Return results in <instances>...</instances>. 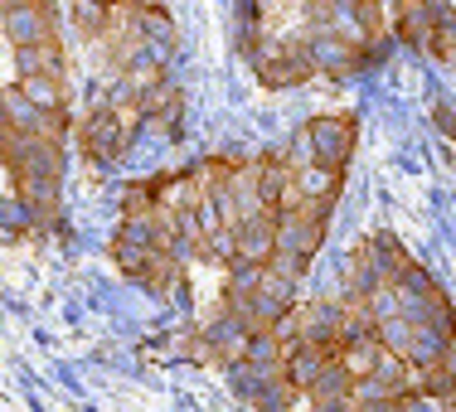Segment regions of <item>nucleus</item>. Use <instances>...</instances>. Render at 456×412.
I'll use <instances>...</instances> for the list:
<instances>
[{"instance_id": "f257e3e1", "label": "nucleus", "mask_w": 456, "mask_h": 412, "mask_svg": "<svg viewBox=\"0 0 456 412\" xmlns=\"http://www.w3.org/2000/svg\"><path fill=\"white\" fill-rule=\"evenodd\" d=\"M166 247H170V238H166V229H160L156 214H151V219H122V229H117V238H112V257L132 281H141V272H146Z\"/></svg>"}, {"instance_id": "f03ea898", "label": "nucleus", "mask_w": 456, "mask_h": 412, "mask_svg": "<svg viewBox=\"0 0 456 412\" xmlns=\"http://www.w3.org/2000/svg\"><path fill=\"white\" fill-rule=\"evenodd\" d=\"M0 160L15 170V180H59L63 175V146L45 136H10Z\"/></svg>"}, {"instance_id": "7ed1b4c3", "label": "nucleus", "mask_w": 456, "mask_h": 412, "mask_svg": "<svg viewBox=\"0 0 456 412\" xmlns=\"http://www.w3.org/2000/svg\"><path fill=\"white\" fill-rule=\"evenodd\" d=\"M306 141H311V156H316L321 170H340L345 175V160L354 150V122L350 117H311L306 126Z\"/></svg>"}, {"instance_id": "20e7f679", "label": "nucleus", "mask_w": 456, "mask_h": 412, "mask_svg": "<svg viewBox=\"0 0 456 412\" xmlns=\"http://www.w3.org/2000/svg\"><path fill=\"white\" fill-rule=\"evenodd\" d=\"M325 219H330V214H321V209L277 214V253L311 263V257L321 253V243H325Z\"/></svg>"}, {"instance_id": "39448f33", "label": "nucleus", "mask_w": 456, "mask_h": 412, "mask_svg": "<svg viewBox=\"0 0 456 412\" xmlns=\"http://www.w3.org/2000/svg\"><path fill=\"white\" fill-rule=\"evenodd\" d=\"M0 25H5V39L15 49H39L53 39V10L15 0V5H0Z\"/></svg>"}, {"instance_id": "423d86ee", "label": "nucleus", "mask_w": 456, "mask_h": 412, "mask_svg": "<svg viewBox=\"0 0 456 412\" xmlns=\"http://www.w3.org/2000/svg\"><path fill=\"white\" fill-rule=\"evenodd\" d=\"M78 141H83V150H88V160H93V166H112V160L122 156L126 146H132V132L122 126V117H117V112L97 107V112L88 117V122H83Z\"/></svg>"}, {"instance_id": "0eeeda50", "label": "nucleus", "mask_w": 456, "mask_h": 412, "mask_svg": "<svg viewBox=\"0 0 456 412\" xmlns=\"http://www.w3.org/2000/svg\"><path fill=\"white\" fill-rule=\"evenodd\" d=\"M301 49H306L311 69L316 73H335V78H345V73L364 69V49L345 44L340 35H330V29H311L306 39H301Z\"/></svg>"}, {"instance_id": "6e6552de", "label": "nucleus", "mask_w": 456, "mask_h": 412, "mask_svg": "<svg viewBox=\"0 0 456 412\" xmlns=\"http://www.w3.org/2000/svg\"><path fill=\"white\" fill-rule=\"evenodd\" d=\"M335 364V350H321V344H297V350H287V364H281V384H287V393H301L306 398L311 388L321 384V374Z\"/></svg>"}, {"instance_id": "1a4fd4ad", "label": "nucleus", "mask_w": 456, "mask_h": 412, "mask_svg": "<svg viewBox=\"0 0 456 412\" xmlns=\"http://www.w3.org/2000/svg\"><path fill=\"white\" fill-rule=\"evenodd\" d=\"M233 238H238V263L267 267L277 253V214H253V219L233 223Z\"/></svg>"}, {"instance_id": "9d476101", "label": "nucleus", "mask_w": 456, "mask_h": 412, "mask_svg": "<svg viewBox=\"0 0 456 412\" xmlns=\"http://www.w3.org/2000/svg\"><path fill=\"white\" fill-rule=\"evenodd\" d=\"M437 10H442V5H418V0L398 5V20H394L398 39H403L408 49L432 53V49H437Z\"/></svg>"}, {"instance_id": "9b49d317", "label": "nucleus", "mask_w": 456, "mask_h": 412, "mask_svg": "<svg viewBox=\"0 0 456 412\" xmlns=\"http://www.w3.org/2000/svg\"><path fill=\"white\" fill-rule=\"evenodd\" d=\"M291 184H297V194H301V209H321V214H330V204L340 199L345 175H340V170L306 166V170H297V175H291Z\"/></svg>"}, {"instance_id": "f8f14e48", "label": "nucleus", "mask_w": 456, "mask_h": 412, "mask_svg": "<svg viewBox=\"0 0 456 412\" xmlns=\"http://www.w3.org/2000/svg\"><path fill=\"white\" fill-rule=\"evenodd\" d=\"M248 368H253L263 384H281V364H287V350L273 340V330H257L253 340L243 344V354H238Z\"/></svg>"}, {"instance_id": "ddd939ff", "label": "nucleus", "mask_w": 456, "mask_h": 412, "mask_svg": "<svg viewBox=\"0 0 456 412\" xmlns=\"http://www.w3.org/2000/svg\"><path fill=\"white\" fill-rule=\"evenodd\" d=\"M15 73L20 78H63V49L59 39L39 49H15Z\"/></svg>"}, {"instance_id": "4468645a", "label": "nucleus", "mask_w": 456, "mask_h": 412, "mask_svg": "<svg viewBox=\"0 0 456 412\" xmlns=\"http://www.w3.org/2000/svg\"><path fill=\"white\" fill-rule=\"evenodd\" d=\"M379 354H384V350H379V340H374V335H364V340H345L340 350H335V364H340L354 384H364V378L374 374Z\"/></svg>"}, {"instance_id": "2eb2a0df", "label": "nucleus", "mask_w": 456, "mask_h": 412, "mask_svg": "<svg viewBox=\"0 0 456 412\" xmlns=\"http://www.w3.org/2000/svg\"><path fill=\"white\" fill-rule=\"evenodd\" d=\"M263 281H267V267H253V263L228 267V311H243L248 301L263 291Z\"/></svg>"}, {"instance_id": "dca6fc26", "label": "nucleus", "mask_w": 456, "mask_h": 412, "mask_svg": "<svg viewBox=\"0 0 456 412\" xmlns=\"http://www.w3.org/2000/svg\"><path fill=\"white\" fill-rule=\"evenodd\" d=\"M287 184H291V170L281 166V160H263L257 166V204H263L267 214H277V204H281V194H287Z\"/></svg>"}, {"instance_id": "f3484780", "label": "nucleus", "mask_w": 456, "mask_h": 412, "mask_svg": "<svg viewBox=\"0 0 456 412\" xmlns=\"http://www.w3.org/2000/svg\"><path fill=\"white\" fill-rule=\"evenodd\" d=\"M340 398H354V378L345 374L340 364H330V368L321 374V384L306 393V403H340Z\"/></svg>"}, {"instance_id": "a211bd4d", "label": "nucleus", "mask_w": 456, "mask_h": 412, "mask_svg": "<svg viewBox=\"0 0 456 412\" xmlns=\"http://www.w3.org/2000/svg\"><path fill=\"white\" fill-rule=\"evenodd\" d=\"M39 112H63V78H20L15 83Z\"/></svg>"}, {"instance_id": "6ab92c4d", "label": "nucleus", "mask_w": 456, "mask_h": 412, "mask_svg": "<svg viewBox=\"0 0 456 412\" xmlns=\"http://www.w3.org/2000/svg\"><path fill=\"white\" fill-rule=\"evenodd\" d=\"M374 340H379V350H384V354H398V359H403L408 344H412V325H408L403 316H398V320H384V325L374 330Z\"/></svg>"}, {"instance_id": "aec40b11", "label": "nucleus", "mask_w": 456, "mask_h": 412, "mask_svg": "<svg viewBox=\"0 0 456 412\" xmlns=\"http://www.w3.org/2000/svg\"><path fill=\"white\" fill-rule=\"evenodd\" d=\"M151 214H156V184H126L122 219H151Z\"/></svg>"}, {"instance_id": "412c9836", "label": "nucleus", "mask_w": 456, "mask_h": 412, "mask_svg": "<svg viewBox=\"0 0 456 412\" xmlns=\"http://www.w3.org/2000/svg\"><path fill=\"white\" fill-rule=\"evenodd\" d=\"M306 267H311V263H301V257L273 253V263H267V272H273V277H281V281H291V287H297V281L306 277Z\"/></svg>"}, {"instance_id": "4be33fe9", "label": "nucleus", "mask_w": 456, "mask_h": 412, "mask_svg": "<svg viewBox=\"0 0 456 412\" xmlns=\"http://www.w3.org/2000/svg\"><path fill=\"white\" fill-rule=\"evenodd\" d=\"M394 412H442V403L437 398H428V393H403V398H394Z\"/></svg>"}]
</instances>
